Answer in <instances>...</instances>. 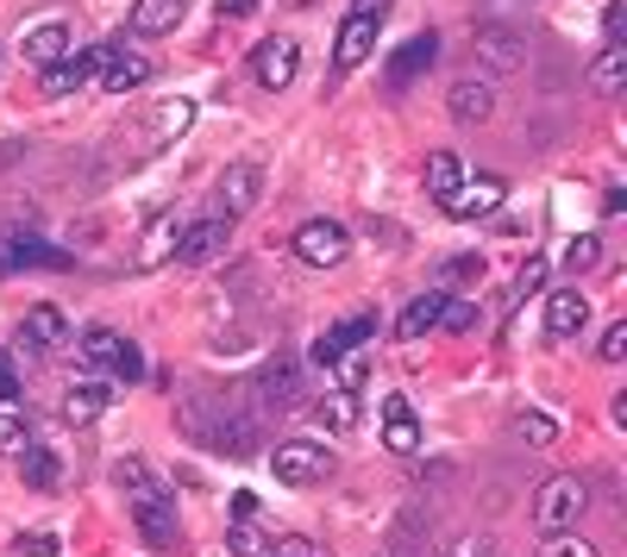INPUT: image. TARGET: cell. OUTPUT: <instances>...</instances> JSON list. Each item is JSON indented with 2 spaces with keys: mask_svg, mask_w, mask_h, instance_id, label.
<instances>
[{
  "mask_svg": "<svg viewBox=\"0 0 627 557\" xmlns=\"http://www.w3.org/2000/svg\"><path fill=\"white\" fill-rule=\"evenodd\" d=\"M439 326H446V332H470V326H477V301H451V294H446Z\"/></svg>",
  "mask_w": 627,
  "mask_h": 557,
  "instance_id": "cell-39",
  "label": "cell"
},
{
  "mask_svg": "<svg viewBox=\"0 0 627 557\" xmlns=\"http://www.w3.org/2000/svg\"><path fill=\"white\" fill-rule=\"evenodd\" d=\"M25 345L32 351H57L63 339H70V320H63V308H51V301H39V308H25Z\"/></svg>",
  "mask_w": 627,
  "mask_h": 557,
  "instance_id": "cell-21",
  "label": "cell"
},
{
  "mask_svg": "<svg viewBox=\"0 0 627 557\" xmlns=\"http://www.w3.org/2000/svg\"><path fill=\"white\" fill-rule=\"evenodd\" d=\"M13 269H70V250L44 245L39 232H0V276Z\"/></svg>",
  "mask_w": 627,
  "mask_h": 557,
  "instance_id": "cell-7",
  "label": "cell"
},
{
  "mask_svg": "<svg viewBox=\"0 0 627 557\" xmlns=\"http://www.w3.org/2000/svg\"><path fill=\"white\" fill-rule=\"evenodd\" d=\"M182 13H189V0H132L126 25H132L138 39H170L182 25Z\"/></svg>",
  "mask_w": 627,
  "mask_h": 557,
  "instance_id": "cell-18",
  "label": "cell"
},
{
  "mask_svg": "<svg viewBox=\"0 0 627 557\" xmlns=\"http://www.w3.org/2000/svg\"><path fill=\"white\" fill-rule=\"evenodd\" d=\"M439 308H446V289L414 294L408 308H402V320H395V339H427V332L439 326Z\"/></svg>",
  "mask_w": 627,
  "mask_h": 557,
  "instance_id": "cell-22",
  "label": "cell"
},
{
  "mask_svg": "<svg viewBox=\"0 0 627 557\" xmlns=\"http://www.w3.org/2000/svg\"><path fill=\"white\" fill-rule=\"evenodd\" d=\"M352 414H358V395H352V388H333V395H320V401H314V420L333 426V432H346V426H352Z\"/></svg>",
  "mask_w": 627,
  "mask_h": 557,
  "instance_id": "cell-30",
  "label": "cell"
},
{
  "mask_svg": "<svg viewBox=\"0 0 627 557\" xmlns=\"http://www.w3.org/2000/svg\"><path fill=\"white\" fill-rule=\"evenodd\" d=\"M333 332H339V345H346V351H358V345L376 332V313H352V320H339Z\"/></svg>",
  "mask_w": 627,
  "mask_h": 557,
  "instance_id": "cell-38",
  "label": "cell"
},
{
  "mask_svg": "<svg viewBox=\"0 0 627 557\" xmlns=\"http://www.w3.org/2000/svg\"><path fill=\"white\" fill-rule=\"evenodd\" d=\"M114 482L126 489V501H132L138 533L151 538L157 551H163V545H177V538H182V526H177V501H170V489L151 476V463H145V458H119V463H114Z\"/></svg>",
  "mask_w": 627,
  "mask_h": 557,
  "instance_id": "cell-1",
  "label": "cell"
},
{
  "mask_svg": "<svg viewBox=\"0 0 627 557\" xmlns=\"http://www.w3.org/2000/svg\"><path fill=\"white\" fill-rule=\"evenodd\" d=\"M76 357H82V369L114 376V383H138V376H145V351H138L132 339H119L114 326H88L76 339Z\"/></svg>",
  "mask_w": 627,
  "mask_h": 557,
  "instance_id": "cell-2",
  "label": "cell"
},
{
  "mask_svg": "<svg viewBox=\"0 0 627 557\" xmlns=\"http://www.w3.org/2000/svg\"><path fill=\"white\" fill-rule=\"evenodd\" d=\"M589 88H596L603 100H615L627 88V51H621V44H608L603 57L589 63Z\"/></svg>",
  "mask_w": 627,
  "mask_h": 557,
  "instance_id": "cell-27",
  "label": "cell"
},
{
  "mask_svg": "<svg viewBox=\"0 0 627 557\" xmlns=\"http://www.w3.org/2000/svg\"><path fill=\"white\" fill-rule=\"evenodd\" d=\"M177 238H182V219H177V213H157L151 226H145V238H138L132 264H138V269H163V264H177Z\"/></svg>",
  "mask_w": 627,
  "mask_h": 557,
  "instance_id": "cell-14",
  "label": "cell"
},
{
  "mask_svg": "<svg viewBox=\"0 0 627 557\" xmlns=\"http://www.w3.org/2000/svg\"><path fill=\"white\" fill-rule=\"evenodd\" d=\"M20 557H63V533H51V526L20 533Z\"/></svg>",
  "mask_w": 627,
  "mask_h": 557,
  "instance_id": "cell-37",
  "label": "cell"
},
{
  "mask_svg": "<svg viewBox=\"0 0 627 557\" xmlns=\"http://www.w3.org/2000/svg\"><path fill=\"white\" fill-rule=\"evenodd\" d=\"M477 44H483V51H490V57L502 63V69H514V63H521V44L502 39V25H477Z\"/></svg>",
  "mask_w": 627,
  "mask_h": 557,
  "instance_id": "cell-36",
  "label": "cell"
},
{
  "mask_svg": "<svg viewBox=\"0 0 627 557\" xmlns=\"http://www.w3.org/2000/svg\"><path fill=\"white\" fill-rule=\"evenodd\" d=\"M39 444V426H32V414H25L20 401L0 407V458H20V451H32Z\"/></svg>",
  "mask_w": 627,
  "mask_h": 557,
  "instance_id": "cell-23",
  "label": "cell"
},
{
  "mask_svg": "<svg viewBox=\"0 0 627 557\" xmlns=\"http://www.w3.org/2000/svg\"><path fill=\"white\" fill-rule=\"evenodd\" d=\"M546 557H596V545L577 533H559V538H546Z\"/></svg>",
  "mask_w": 627,
  "mask_h": 557,
  "instance_id": "cell-42",
  "label": "cell"
},
{
  "mask_svg": "<svg viewBox=\"0 0 627 557\" xmlns=\"http://www.w3.org/2000/svg\"><path fill=\"white\" fill-rule=\"evenodd\" d=\"M25 395V376H20V364H13V351L0 345V401H20Z\"/></svg>",
  "mask_w": 627,
  "mask_h": 557,
  "instance_id": "cell-40",
  "label": "cell"
},
{
  "mask_svg": "<svg viewBox=\"0 0 627 557\" xmlns=\"http://www.w3.org/2000/svg\"><path fill=\"white\" fill-rule=\"evenodd\" d=\"M257 201H264V170L257 163H233V170L220 175V207L226 219H238V213H252Z\"/></svg>",
  "mask_w": 627,
  "mask_h": 557,
  "instance_id": "cell-12",
  "label": "cell"
},
{
  "mask_svg": "<svg viewBox=\"0 0 627 557\" xmlns=\"http://www.w3.org/2000/svg\"><path fill=\"white\" fill-rule=\"evenodd\" d=\"M603 32H608V44H621V32H627V0H608V7H603Z\"/></svg>",
  "mask_w": 627,
  "mask_h": 557,
  "instance_id": "cell-43",
  "label": "cell"
},
{
  "mask_svg": "<svg viewBox=\"0 0 627 557\" xmlns=\"http://www.w3.org/2000/svg\"><path fill=\"white\" fill-rule=\"evenodd\" d=\"M458 182H465V163H458L451 151H433V157H427V194L439 201V207H446Z\"/></svg>",
  "mask_w": 627,
  "mask_h": 557,
  "instance_id": "cell-28",
  "label": "cell"
},
{
  "mask_svg": "<svg viewBox=\"0 0 627 557\" xmlns=\"http://www.w3.org/2000/svg\"><path fill=\"white\" fill-rule=\"evenodd\" d=\"M189 119H195V107H189V100H163V107L151 114V126H145V132H151L157 144H170V138L189 132Z\"/></svg>",
  "mask_w": 627,
  "mask_h": 557,
  "instance_id": "cell-29",
  "label": "cell"
},
{
  "mask_svg": "<svg viewBox=\"0 0 627 557\" xmlns=\"http://www.w3.org/2000/svg\"><path fill=\"white\" fill-rule=\"evenodd\" d=\"M514 432H521V439L528 444H540V451H546V444H559V420H552V414H514Z\"/></svg>",
  "mask_w": 627,
  "mask_h": 557,
  "instance_id": "cell-33",
  "label": "cell"
},
{
  "mask_svg": "<svg viewBox=\"0 0 627 557\" xmlns=\"http://www.w3.org/2000/svg\"><path fill=\"white\" fill-rule=\"evenodd\" d=\"M451 557H496V551H490V538H458V551Z\"/></svg>",
  "mask_w": 627,
  "mask_h": 557,
  "instance_id": "cell-45",
  "label": "cell"
},
{
  "mask_svg": "<svg viewBox=\"0 0 627 557\" xmlns=\"http://www.w3.org/2000/svg\"><path fill=\"white\" fill-rule=\"evenodd\" d=\"M295 69H301V51H295V39H264L252 51V82L257 88H289L295 82Z\"/></svg>",
  "mask_w": 627,
  "mask_h": 557,
  "instance_id": "cell-10",
  "label": "cell"
},
{
  "mask_svg": "<svg viewBox=\"0 0 627 557\" xmlns=\"http://www.w3.org/2000/svg\"><path fill=\"white\" fill-rule=\"evenodd\" d=\"M540 282H546V257H528V264H521V276L509 282V294H502V308H514V301H528V294L540 289Z\"/></svg>",
  "mask_w": 627,
  "mask_h": 557,
  "instance_id": "cell-35",
  "label": "cell"
},
{
  "mask_svg": "<svg viewBox=\"0 0 627 557\" xmlns=\"http://www.w3.org/2000/svg\"><path fill=\"white\" fill-rule=\"evenodd\" d=\"M295 257L308 269H333L352 257V232L339 219H308V226H295Z\"/></svg>",
  "mask_w": 627,
  "mask_h": 557,
  "instance_id": "cell-6",
  "label": "cell"
},
{
  "mask_svg": "<svg viewBox=\"0 0 627 557\" xmlns=\"http://www.w3.org/2000/svg\"><path fill=\"white\" fill-rule=\"evenodd\" d=\"M596 264H603V245H596V232H577V238L565 245V269H571V276H584V269H596Z\"/></svg>",
  "mask_w": 627,
  "mask_h": 557,
  "instance_id": "cell-34",
  "label": "cell"
},
{
  "mask_svg": "<svg viewBox=\"0 0 627 557\" xmlns=\"http://www.w3.org/2000/svg\"><path fill=\"white\" fill-rule=\"evenodd\" d=\"M502 201H509V182H502V175H465V182L451 189L446 213L451 219H490Z\"/></svg>",
  "mask_w": 627,
  "mask_h": 557,
  "instance_id": "cell-9",
  "label": "cell"
},
{
  "mask_svg": "<svg viewBox=\"0 0 627 557\" xmlns=\"http://www.w3.org/2000/svg\"><path fill=\"white\" fill-rule=\"evenodd\" d=\"M433 57H439V39H433V32L408 39V44H402V51L390 57V82H395V88H402V82H414L421 69H433Z\"/></svg>",
  "mask_w": 627,
  "mask_h": 557,
  "instance_id": "cell-24",
  "label": "cell"
},
{
  "mask_svg": "<svg viewBox=\"0 0 627 557\" xmlns=\"http://www.w3.org/2000/svg\"><path fill=\"white\" fill-rule=\"evenodd\" d=\"M596 357H603V364H621L627 357V320H615V326L596 339Z\"/></svg>",
  "mask_w": 627,
  "mask_h": 557,
  "instance_id": "cell-41",
  "label": "cell"
},
{
  "mask_svg": "<svg viewBox=\"0 0 627 557\" xmlns=\"http://www.w3.org/2000/svg\"><path fill=\"white\" fill-rule=\"evenodd\" d=\"M270 470H276V482H289V489H314V482L333 476V451L314 444V439H283L270 451Z\"/></svg>",
  "mask_w": 627,
  "mask_h": 557,
  "instance_id": "cell-5",
  "label": "cell"
},
{
  "mask_svg": "<svg viewBox=\"0 0 627 557\" xmlns=\"http://www.w3.org/2000/svg\"><path fill=\"white\" fill-rule=\"evenodd\" d=\"M226 238H233V219L226 213H201V219H189L177 238V264H214L220 250H226Z\"/></svg>",
  "mask_w": 627,
  "mask_h": 557,
  "instance_id": "cell-8",
  "label": "cell"
},
{
  "mask_svg": "<svg viewBox=\"0 0 627 557\" xmlns=\"http://www.w3.org/2000/svg\"><path fill=\"white\" fill-rule=\"evenodd\" d=\"M383 444H390V451H402V458H408V451H421V420H414L408 395H390V401H383Z\"/></svg>",
  "mask_w": 627,
  "mask_h": 557,
  "instance_id": "cell-20",
  "label": "cell"
},
{
  "mask_svg": "<svg viewBox=\"0 0 627 557\" xmlns=\"http://www.w3.org/2000/svg\"><path fill=\"white\" fill-rule=\"evenodd\" d=\"M257 395H264V401H276V407L295 401V364H289V357H276V364L257 376Z\"/></svg>",
  "mask_w": 627,
  "mask_h": 557,
  "instance_id": "cell-32",
  "label": "cell"
},
{
  "mask_svg": "<svg viewBox=\"0 0 627 557\" xmlns=\"http://www.w3.org/2000/svg\"><path fill=\"white\" fill-rule=\"evenodd\" d=\"M220 7V20H252L257 13V0H214Z\"/></svg>",
  "mask_w": 627,
  "mask_h": 557,
  "instance_id": "cell-44",
  "label": "cell"
},
{
  "mask_svg": "<svg viewBox=\"0 0 627 557\" xmlns=\"http://www.w3.org/2000/svg\"><path fill=\"white\" fill-rule=\"evenodd\" d=\"M95 82L107 88V95H132V88H145V82H151V57H145V51H107Z\"/></svg>",
  "mask_w": 627,
  "mask_h": 557,
  "instance_id": "cell-15",
  "label": "cell"
},
{
  "mask_svg": "<svg viewBox=\"0 0 627 557\" xmlns=\"http://www.w3.org/2000/svg\"><path fill=\"white\" fill-rule=\"evenodd\" d=\"M584 507H589L584 476H546L540 482V495H533V526H540L546 538H559V533H571V526L584 519Z\"/></svg>",
  "mask_w": 627,
  "mask_h": 557,
  "instance_id": "cell-3",
  "label": "cell"
},
{
  "mask_svg": "<svg viewBox=\"0 0 627 557\" xmlns=\"http://www.w3.org/2000/svg\"><path fill=\"white\" fill-rule=\"evenodd\" d=\"M70 44H76V32H70V25H63V20H44V25H32V32L20 39V57L32 63V69H51V63L70 57Z\"/></svg>",
  "mask_w": 627,
  "mask_h": 557,
  "instance_id": "cell-13",
  "label": "cell"
},
{
  "mask_svg": "<svg viewBox=\"0 0 627 557\" xmlns=\"http://www.w3.org/2000/svg\"><path fill=\"white\" fill-rule=\"evenodd\" d=\"M107 401H114V383H100V376H82V383L63 388L57 414H63L70 426H95L100 414H107Z\"/></svg>",
  "mask_w": 627,
  "mask_h": 557,
  "instance_id": "cell-11",
  "label": "cell"
},
{
  "mask_svg": "<svg viewBox=\"0 0 627 557\" xmlns=\"http://www.w3.org/2000/svg\"><path fill=\"white\" fill-rule=\"evenodd\" d=\"M433 282H439L446 294H451V289H465V282H483V257H477V250H465V257H446Z\"/></svg>",
  "mask_w": 627,
  "mask_h": 557,
  "instance_id": "cell-31",
  "label": "cell"
},
{
  "mask_svg": "<svg viewBox=\"0 0 627 557\" xmlns=\"http://www.w3.org/2000/svg\"><path fill=\"white\" fill-rule=\"evenodd\" d=\"M233 538H226V551L233 557H264V533H257V501L252 495H233Z\"/></svg>",
  "mask_w": 627,
  "mask_h": 557,
  "instance_id": "cell-25",
  "label": "cell"
},
{
  "mask_svg": "<svg viewBox=\"0 0 627 557\" xmlns=\"http://www.w3.org/2000/svg\"><path fill=\"white\" fill-rule=\"evenodd\" d=\"M20 476L32 482V489H44V495H51V489H63V458L57 451H44V444H32V451H20Z\"/></svg>",
  "mask_w": 627,
  "mask_h": 557,
  "instance_id": "cell-26",
  "label": "cell"
},
{
  "mask_svg": "<svg viewBox=\"0 0 627 557\" xmlns=\"http://www.w3.org/2000/svg\"><path fill=\"white\" fill-rule=\"evenodd\" d=\"M100 57H107V51H70L63 63H51V69H44V95H51V100L76 95L82 82L100 76Z\"/></svg>",
  "mask_w": 627,
  "mask_h": 557,
  "instance_id": "cell-16",
  "label": "cell"
},
{
  "mask_svg": "<svg viewBox=\"0 0 627 557\" xmlns=\"http://www.w3.org/2000/svg\"><path fill=\"white\" fill-rule=\"evenodd\" d=\"M589 326V301L577 289H552L546 294V332L552 339H577Z\"/></svg>",
  "mask_w": 627,
  "mask_h": 557,
  "instance_id": "cell-19",
  "label": "cell"
},
{
  "mask_svg": "<svg viewBox=\"0 0 627 557\" xmlns=\"http://www.w3.org/2000/svg\"><path fill=\"white\" fill-rule=\"evenodd\" d=\"M446 114L458 119V126H483V119L496 114V88L483 76H465V82H451V95H446Z\"/></svg>",
  "mask_w": 627,
  "mask_h": 557,
  "instance_id": "cell-17",
  "label": "cell"
},
{
  "mask_svg": "<svg viewBox=\"0 0 627 557\" xmlns=\"http://www.w3.org/2000/svg\"><path fill=\"white\" fill-rule=\"evenodd\" d=\"M383 13H390V0H352V13L339 20V39H333V69L339 76H352L358 63L371 57L376 32H383Z\"/></svg>",
  "mask_w": 627,
  "mask_h": 557,
  "instance_id": "cell-4",
  "label": "cell"
}]
</instances>
